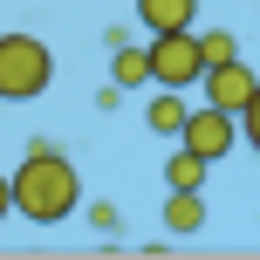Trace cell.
<instances>
[{
    "instance_id": "11",
    "label": "cell",
    "mask_w": 260,
    "mask_h": 260,
    "mask_svg": "<svg viewBox=\"0 0 260 260\" xmlns=\"http://www.w3.org/2000/svg\"><path fill=\"white\" fill-rule=\"evenodd\" d=\"M199 48H206V62H226V55H240V41L226 35V27H206V35H199Z\"/></svg>"
},
{
    "instance_id": "12",
    "label": "cell",
    "mask_w": 260,
    "mask_h": 260,
    "mask_svg": "<svg viewBox=\"0 0 260 260\" xmlns=\"http://www.w3.org/2000/svg\"><path fill=\"white\" fill-rule=\"evenodd\" d=\"M240 137H247V144H253V157H260V89H253V103L240 110Z\"/></svg>"
},
{
    "instance_id": "10",
    "label": "cell",
    "mask_w": 260,
    "mask_h": 260,
    "mask_svg": "<svg viewBox=\"0 0 260 260\" xmlns=\"http://www.w3.org/2000/svg\"><path fill=\"white\" fill-rule=\"evenodd\" d=\"M110 82H117V89H144V82H151V48H123L110 55Z\"/></svg>"
},
{
    "instance_id": "13",
    "label": "cell",
    "mask_w": 260,
    "mask_h": 260,
    "mask_svg": "<svg viewBox=\"0 0 260 260\" xmlns=\"http://www.w3.org/2000/svg\"><path fill=\"white\" fill-rule=\"evenodd\" d=\"M89 226H96V233H117V226H123V212L110 206V199H96V206H89Z\"/></svg>"
},
{
    "instance_id": "14",
    "label": "cell",
    "mask_w": 260,
    "mask_h": 260,
    "mask_svg": "<svg viewBox=\"0 0 260 260\" xmlns=\"http://www.w3.org/2000/svg\"><path fill=\"white\" fill-rule=\"evenodd\" d=\"M0 219H14V178L0 171Z\"/></svg>"
},
{
    "instance_id": "8",
    "label": "cell",
    "mask_w": 260,
    "mask_h": 260,
    "mask_svg": "<svg viewBox=\"0 0 260 260\" xmlns=\"http://www.w3.org/2000/svg\"><path fill=\"white\" fill-rule=\"evenodd\" d=\"M185 117H192V110H185V89H157L151 103H144V123H151L157 137H171V144H178V130H185Z\"/></svg>"
},
{
    "instance_id": "7",
    "label": "cell",
    "mask_w": 260,
    "mask_h": 260,
    "mask_svg": "<svg viewBox=\"0 0 260 260\" xmlns=\"http://www.w3.org/2000/svg\"><path fill=\"white\" fill-rule=\"evenodd\" d=\"M206 226V199L199 192H165V233L171 240H192Z\"/></svg>"
},
{
    "instance_id": "1",
    "label": "cell",
    "mask_w": 260,
    "mask_h": 260,
    "mask_svg": "<svg viewBox=\"0 0 260 260\" xmlns=\"http://www.w3.org/2000/svg\"><path fill=\"white\" fill-rule=\"evenodd\" d=\"M7 178H14V212H21L27 226H62V219H76V206H82V171L69 165L48 137L27 144V157Z\"/></svg>"
},
{
    "instance_id": "5",
    "label": "cell",
    "mask_w": 260,
    "mask_h": 260,
    "mask_svg": "<svg viewBox=\"0 0 260 260\" xmlns=\"http://www.w3.org/2000/svg\"><path fill=\"white\" fill-rule=\"evenodd\" d=\"M199 89H206V103H212V110H233V117H240V110L253 103L260 76H253L247 62H240V55H226V62H206V76H199Z\"/></svg>"
},
{
    "instance_id": "4",
    "label": "cell",
    "mask_w": 260,
    "mask_h": 260,
    "mask_svg": "<svg viewBox=\"0 0 260 260\" xmlns=\"http://www.w3.org/2000/svg\"><path fill=\"white\" fill-rule=\"evenodd\" d=\"M178 144H185V151H199L206 165H219V157L240 144V117H233V110H212V103H206V110H192V117H185Z\"/></svg>"
},
{
    "instance_id": "9",
    "label": "cell",
    "mask_w": 260,
    "mask_h": 260,
    "mask_svg": "<svg viewBox=\"0 0 260 260\" xmlns=\"http://www.w3.org/2000/svg\"><path fill=\"white\" fill-rule=\"evenodd\" d=\"M206 157H199V151H185V144H178V151H171L165 157V192H199V185H206Z\"/></svg>"
},
{
    "instance_id": "3",
    "label": "cell",
    "mask_w": 260,
    "mask_h": 260,
    "mask_svg": "<svg viewBox=\"0 0 260 260\" xmlns=\"http://www.w3.org/2000/svg\"><path fill=\"white\" fill-rule=\"evenodd\" d=\"M199 76H206L199 27H171V35H151V89H199Z\"/></svg>"
},
{
    "instance_id": "6",
    "label": "cell",
    "mask_w": 260,
    "mask_h": 260,
    "mask_svg": "<svg viewBox=\"0 0 260 260\" xmlns=\"http://www.w3.org/2000/svg\"><path fill=\"white\" fill-rule=\"evenodd\" d=\"M137 21L151 27V35H171V27L199 21V0H137Z\"/></svg>"
},
{
    "instance_id": "2",
    "label": "cell",
    "mask_w": 260,
    "mask_h": 260,
    "mask_svg": "<svg viewBox=\"0 0 260 260\" xmlns=\"http://www.w3.org/2000/svg\"><path fill=\"white\" fill-rule=\"evenodd\" d=\"M55 82V55L41 35H0V103H35Z\"/></svg>"
}]
</instances>
